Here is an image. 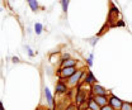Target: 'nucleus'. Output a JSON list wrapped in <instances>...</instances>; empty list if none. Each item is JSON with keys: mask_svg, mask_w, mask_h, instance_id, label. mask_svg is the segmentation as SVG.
<instances>
[{"mask_svg": "<svg viewBox=\"0 0 132 110\" xmlns=\"http://www.w3.org/2000/svg\"><path fill=\"white\" fill-rule=\"evenodd\" d=\"M76 67H64L59 71V77L60 79H69L70 76H72L76 72Z\"/></svg>", "mask_w": 132, "mask_h": 110, "instance_id": "nucleus-2", "label": "nucleus"}, {"mask_svg": "<svg viewBox=\"0 0 132 110\" xmlns=\"http://www.w3.org/2000/svg\"><path fill=\"white\" fill-rule=\"evenodd\" d=\"M26 49L28 51V54H29V56L32 57V56H33V51L31 49V47H28V46H27V47H26Z\"/></svg>", "mask_w": 132, "mask_h": 110, "instance_id": "nucleus-18", "label": "nucleus"}, {"mask_svg": "<svg viewBox=\"0 0 132 110\" xmlns=\"http://www.w3.org/2000/svg\"><path fill=\"white\" fill-rule=\"evenodd\" d=\"M0 110H4V109H3V105H1V104H0Z\"/></svg>", "mask_w": 132, "mask_h": 110, "instance_id": "nucleus-21", "label": "nucleus"}, {"mask_svg": "<svg viewBox=\"0 0 132 110\" xmlns=\"http://www.w3.org/2000/svg\"><path fill=\"white\" fill-rule=\"evenodd\" d=\"M85 82H86V84H93V85L95 84V77L93 76L92 72H88V74H86V80H85Z\"/></svg>", "mask_w": 132, "mask_h": 110, "instance_id": "nucleus-11", "label": "nucleus"}, {"mask_svg": "<svg viewBox=\"0 0 132 110\" xmlns=\"http://www.w3.org/2000/svg\"><path fill=\"white\" fill-rule=\"evenodd\" d=\"M100 110H114V109H113V108H112V106H111L109 104H107V105L102 106V108H100Z\"/></svg>", "mask_w": 132, "mask_h": 110, "instance_id": "nucleus-16", "label": "nucleus"}, {"mask_svg": "<svg viewBox=\"0 0 132 110\" xmlns=\"http://www.w3.org/2000/svg\"><path fill=\"white\" fill-rule=\"evenodd\" d=\"M88 65H89V66H92V65H93V54H90V56H89V58H88Z\"/></svg>", "mask_w": 132, "mask_h": 110, "instance_id": "nucleus-17", "label": "nucleus"}, {"mask_svg": "<svg viewBox=\"0 0 132 110\" xmlns=\"http://www.w3.org/2000/svg\"><path fill=\"white\" fill-rule=\"evenodd\" d=\"M122 104H123V101H122L121 99H118V97L114 96V95L111 96V99H109V105H111L114 110H121Z\"/></svg>", "mask_w": 132, "mask_h": 110, "instance_id": "nucleus-3", "label": "nucleus"}, {"mask_svg": "<svg viewBox=\"0 0 132 110\" xmlns=\"http://www.w3.org/2000/svg\"><path fill=\"white\" fill-rule=\"evenodd\" d=\"M85 72H84V70H78L72 76H70L69 80H67V86H70V87H74V86H76L79 82H80V80H81V76L84 75Z\"/></svg>", "mask_w": 132, "mask_h": 110, "instance_id": "nucleus-1", "label": "nucleus"}, {"mask_svg": "<svg viewBox=\"0 0 132 110\" xmlns=\"http://www.w3.org/2000/svg\"><path fill=\"white\" fill-rule=\"evenodd\" d=\"M61 5H62V10L66 13L69 8V0H61Z\"/></svg>", "mask_w": 132, "mask_h": 110, "instance_id": "nucleus-15", "label": "nucleus"}, {"mask_svg": "<svg viewBox=\"0 0 132 110\" xmlns=\"http://www.w3.org/2000/svg\"><path fill=\"white\" fill-rule=\"evenodd\" d=\"M28 1V4H29V6H31V9H32L33 12H37L38 10V3H37V0H27Z\"/></svg>", "mask_w": 132, "mask_h": 110, "instance_id": "nucleus-12", "label": "nucleus"}, {"mask_svg": "<svg viewBox=\"0 0 132 110\" xmlns=\"http://www.w3.org/2000/svg\"><path fill=\"white\" fill-rule=\"evenodd\" d=\"M88 109H90V110H100V106L95 103V100H94V99H89V101H88Z\"/></svg>", "mask_w": 132, "mask_h": 110, "instance_id": "nucleus-8", "label": "nucleus"}, {"mask_svg": "<svg viewBox=\"0 0 132 110\" xmlns=\"http://www.w3.org/2000/svg\"><path fill=\"white\" fill-rule=\"evenodd\" d=\"M121 110H132V103H123Z\"/></svg>", "mask_w": 132, "mask_h": 110, "instance_id": "nucleus-14", "label": "nucleus"}, {"mask_svg": "<svg viewBox=\"0 0 132 110\" xmlns=\"http://www.w3.org/2000/svg\"><path fill=\"white\" fill-rule=\"evenodd\" d=\"M66 110H76V106H75V105H70Z\"/></svg>", "mask_w": 132, "mask_h": 110, "instance_id": "nucleus-19", "label": "nucleus"}, {"mask_svg": "<svg viewBox=\"0 0 132 110\" xmlns=\"http://www.w3.org/2000/svg\"><path fill=\"white\" fill-rule=\"evenodd\" d=\"M42 28H43V25H42L41 23H36V24H34V32H36L37 35H39V34L42 33Z\"/></svg>", "mask_w": 132, "mask_h": 110, "instance_id": "nucleus-13", "label": "nucleus"}, {"mask_svg": "<svg viewBox=\"0 0 132 110\" xmlns=\"http://www.w3.org/2000/svg\"><path fill=\"white\" fill-rule=\"evenodd\" d=\"M45 95H46V99H47V103H48L51 106H53V97H52V95L50 93V90L46 87L45 89Z\"/></svg>", "mask_w": 132, "mask_h": 110, "instance_id": "nucleus-10", "label": "nucleus"}, {"mask_svg": "<svg viewBox=\"0 0 132 110\" xmlns=\"http://www.w3.org/2000/svg\"><path fill=\"white\" fill-rule=\"evenodd\" d=\"M88 110H90V109H88Z\"/></svg>", "mask_w": 132, "mask_h": 110, "instance_id": "nucleus-22", "label": "nucleus"}, {"mask_svg": "<svg viewBox=\"0 0 132 110\" xmlns=\"http://www.w3.org/2000/svg\"><path fill=\"white\" fill-rule=\"evenodd\" d=\"M75 66H76V61H75V60L67 58V60H62L61 68H64V67H75Z\"/></svg>", "mask_w": 132, "mask_h": 110, "instance_id": "nucleus-7", "label": "nucleus"}, {"mask_svg": "<svg viewBox=\"0 0 132 110\" xmlns=\"http://www.w3.org/2000/svg\"><path fill=\"white\" fill-rule=\"evenodd\" d=\"M93 99L95 100V103L98 104L100 108L104 106V105H107V104H109V100L107 99V95H94Z\"/></svg>", "mask_w": 132, "mask_h": 110, "instance_id": "nucleus-4", "label": "nucleus"}, {"mask_svg": "<svg viewBox=\"0 0 132 110\" xmlns=\"http://www.w3.org/2000/svg\"><path fill=\"white\" fill-rule=\"evenodd\" d=\"M92 91H93V94L94 95H107V90L103 87V86H100L98 84H94L93 86H92Z\"/></svg>", "mask_w": 132, "mask_h": 110, "instance_id": "nucleus-5", "label": "nucleus"}, {"mask_svg": "<svg viewBox=\"0 0 132 110\" xmlns=\"http://www.w3.org/2000/svg\"><path fill=\"white\" fill-rule=\"evenodd\" d=\"M85 100H86V95L82 94L81 91H79V93H78V95H76V103H78L79 105H81Z\"/></svg>", "mask_w": 132, "mask_h": 110, "instance_id": "nucleus-9", "label": "nucleus"}, {"mask_svg": "<svg viewBox=\"0 0 132 110\" xmlns=\"http://www.w3.org/2000/svg\"><path fill=\"white\" fill-rule=\"evenodd\" d=\"M12 60H13V62H14V63H18V62H19V58H18V57H15V56H14Z\"/></svg>", "mask_w": 132, "mask_h": 110, "instance_id": "nucleus-20", "label": "nucleus"}, {"mask_svg": "<svg viewBox=\"0 0 132 110\" xmlns=\"http://www.w3.org/2000/svg\"><path fill=\"white\" fill-rule=\"evenodd\" d=\"M67 85L66 84H64L62 81H59L57 82V85H56V91L57 93H60V94H62V93H66L67 91Z\"/></svg>", "mask_w": 132, "mask_h": 110, "instance_id": "nucleus-6", "label": "nucleus"}]
</instances>
